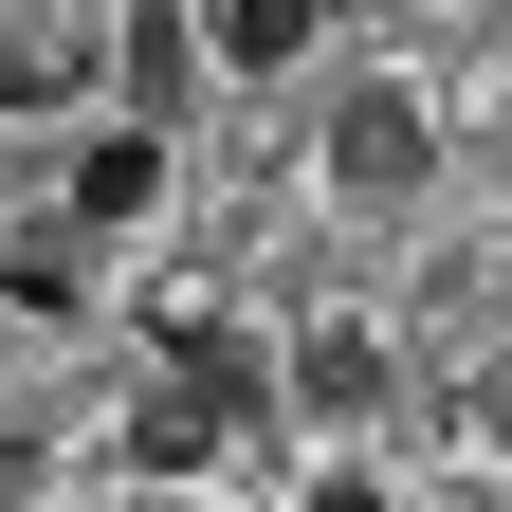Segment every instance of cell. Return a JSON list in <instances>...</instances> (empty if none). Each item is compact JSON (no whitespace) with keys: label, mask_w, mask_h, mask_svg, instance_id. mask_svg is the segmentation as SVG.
<instances>
[{"label":"cell","mask_w":512,"mask_h":512,"mask_svg":"<svg viewBox=\"0 0 512 512\" xmlns=\"http://www.w3.org/2000/svg\"><path fill=\"white\" fill-rule=\"evenodd\" d=\"M330 183H348V202H421V183H439V110L403 74H348L330 92Z\"/></svg>","instance_id":"obj_1"},{"label":"cell","mask_w":512,"mask_h":512,"mask_svg":"<svg viewBox=\"0 0 512 512\" xmlns=\"http://www.w3.org/2000/svg\"><path fill=\"white\" fill-rule=\"evenodd\" d=\"M55 220H74V238L165 220V128H92V147H74V183H55Z\"/></svg>","instance_id":"obj_2"},{"label":"cell","mask_w":512,"mask_h":512,"mask_svg":"<svg viewBox=\"0 0 512 512\" xmlns=\"http://www.w3.org/2000/svg\"><path fill=\"white\" fill-rule=\"evenodd\" d=\"M110 74H128V128H165V147H183V110H202V19H183V0H147Z\"/></svg>","instance_id":"obj_3"},{"label":"cell","mask_w":512,"mask_h":512,"mask_svg":"<svg viewBox=\"0 0 512 512\" xmlns=\"http://www.w3.org/2000/svg\"><path fill=\"white\" fill-rule=\"evenodd\" d=\"M311 37H330V0H220V19H202L220 74H311Z\"/></svg>","instance_id":"obj_4"},{"label":"cell","mask_w":512,"mask_h":512,"mask_svg":"<svg viewBox=\"0 0 512 512\" xmlns=\"http://www.w3.org/2000/svg\"><path fill=\"white\" fill-rule=\"evenodd\" d=\"M275 403H311V421H366V403H384V348H366V330H311V348L275 366Z\"/></svg>","instance_id":"obj_5"},{"label":"cell","mask_w":512,"mask_h":512,"mask_svg":"<svg viewBox=\"0 0 512 512\" xmlns=\"http://www.w3.org/2000/svg\"><path fill=\"white\" fill-rule=\"evenodd\" d=\"M0 293H19L37 330H55V311H92V238H74V220H37V238H0Z\"/></svg>","instance_id":"obj_6"},{"label":"cell","mask_w":512,"mask_h":512,"mask_svg":"<svg viewBox=\"0 0 512 512\" xmlns=\"http://www.w3.org/2000/svg\"><path fill=\"white\" fill-rule=\"evenodd\" d=\"M55 92H74V55H55V37H0V110H55Z\"/></svg>","instance_id":"obj_7"},{"label":"cell","mask_w":512,"mask_h":512,"mask_svg":"<svg viewBox=\"0 0 512 512\" xmlns=\"http://www.w3.org/2000/svg\"><path fill=\"white\" fill-rule=\"evenodd\" d=\"M293 512H384V476H366V458H330V476H311Z\"/></svg>","instance_id":"obj_8"}]
</instances>
